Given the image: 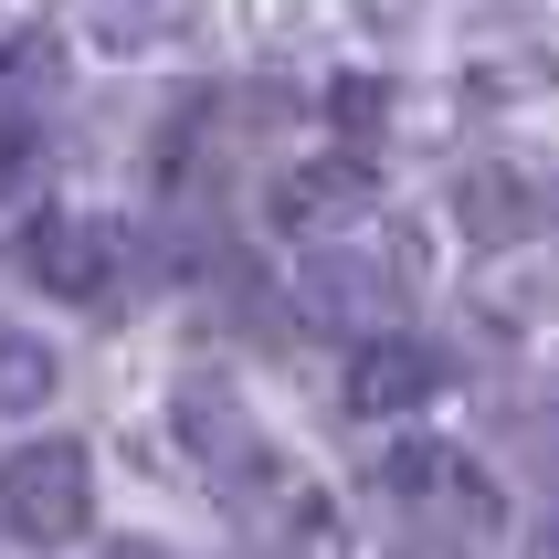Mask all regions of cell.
<instances>
[{"mask_svg": "<svg viewBox=\"0 0 559 559\" xmlns=\"http://www.w3.org/2000/svg\"><path fill=\"white\" fill-rule=\"evenodd\" d=\"M180 433H190V454H201V475H212L243 518L307 507V497H296V475H285V454L264 443V423L233 402V380H190V391H180Z\"/></svg>", "mask_w": 559, "mask_h": 559, "instance_id": "1", "label": "cell"}, {"mask_svg": "<svg viewBox=\"0 0 559 559\" xmlns=\"http://www.w3.org/2000/svg\"><path fill=\"white\" fill-rule=\"evenodd\" d=\"M22 264H32L43 296L95 307V296L117 285V264H127V222H117V212H43V222L22 233Z\"/></svg>", "mask_w": 559, "mask_h": 559, "instance_id": "4", "label": "cell"}, {"mask_svg": "<svg viewBox=\"0 0 559 559\" xmlns=\"http://www.w3.org/2000/svg\"><path fill=\"white\" fill-rule=\"evenodd\" d=\"M95 518V454L85 443H32L0 465V528L32 538V549H63V538H85Z\"/></svg>", "mask_w": 559, "mask_h": 559, "instance_id": "2", "label": "cell"}, {"mask_svg": "<svg viewBox=\"0 0 559 559\" xmlns=\"http://www.w3.org/2000/svg\"><path fill=\"white\" fill-rule=\"evenodd\" d=\"M117 559H158V549H138V538H127V549H117Z\"/></svg>", "mask_w": 559, "mask_h": 559, "instance_id": "9", "label": "cell"}, {"mask_svg": "<svg viewBox=\"0 0 559 559\" xmlns=\"http://www.w3.org/2000/svg\"><path fill=\"white\" fill-rule=\"evenodd\" d=\"M402 285H412L402 243H380V253H370V212H359V222H348V243H317V253H307L296 296H307L317 317H338V328H380Z\"/></svg>", "mask_w": 559, "mask_h": 559, "instance_id": "3", "label": "cell"}, {"mask_svg": "<svg viewBox=\"0 0 559 559\" xmlns=\"http://www.w3.org/2000/svg\"><path fill=\"white\" fill-rule=\"evenodd\" d=\"M32 402H53V348L0 328V412H32Z\"/></svg>", "mask_w": 559, "mask_h": 559, "instance_id": "7", "label": "cell"}, {"mask_svg": "<svg viewBox=\"0 0 559 559\" xmlns=\"http://www.w3.org/2000/svg\"><path fill=\"white\" fill-rule=\"evenodd\" d=\"M359 11H380V22H402V11H412V0H359Z\"/></svg>", "mask_w": 559, "mask_h": 559, "instance_id": "8", "label": "cell"}, {"mask_svg": "<svg viewBox=\"0 0 559 559\" xmlns=\"http://www.w3.org/2000/svg\"><path fill=\"white\" fill-rule=\"evenodd\" d=\"M275 212L296 222V233H317V222H338V212H370V169H359V158H317V169H296V180L275 190Z\"/></svg>", "mask_w": 559, "mask_h": 559, "instance_id": "6", "label": "cell"}, {"mask_svg": "<svg viewBox=\"0 0 559 559\" xmlns=\"http://www.w3.org/2000/svg\"><path fill=\"white\" fill-rule=\"evenodd\" d=\"M443 391V359L433 348H412V338H359V359H348V402L359 412H423Z\"/></svg>", "mask_w": 559, "mask_h": 559, "instance_id": "5", "label": "cell"}]
</instances>
